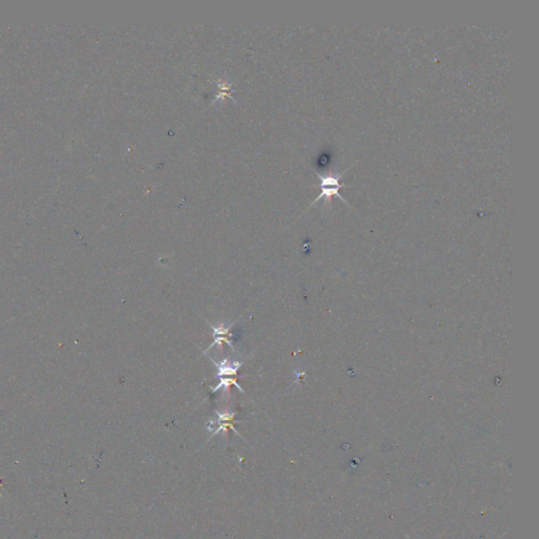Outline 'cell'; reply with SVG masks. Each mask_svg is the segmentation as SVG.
<instances>
[{
	"mask_svg": "<svg viewBox=\"0 0 539 539\" xmlns=\"http://www.w3.org/2000/svg\"><path fill=\"white\" fill-rule=\"evenodd\" d=\"M216 83H217V87H218V90H217V95L216 97L214 98V100L212 103H216L218 102V100H224L226 99V98H230V99H232L233 101H235L234 97H233V85L231 82L227 81L226 79H217L216 80Z\"/></svg>",
	"mask_w": 539,
	"mask_h": 539,
	"instance_id": "cell-3",
	"label": "cell"
},
{
	"mask_svg": "<svg viewBox=\"0 0 539 539\" xmlns=\"http://www.w3.org/2000/svg\"><path fill=\"white\" fill-rule=\"evenodd\" d=\"M345 172H341L338 174H328V175H321V174L317 173L318 177H319L320 179L319 187L321 189V192L319 195H318L317 198L312 202V204H311V207H312L313 204H315L319 199L323 198V197L326 199H330L333 196H337L340 199H343L345 202H347L344 197L339 194V190L345 186L340 184V179L341 177H343Z\"/></svg>",
	"mask_w": 539,
	"mask_h": 539,
	"instance_id": "cell-1",
	"label": "cell"
},
{
	"mask_svg": "<svg viewBox=\"0 0 539 539\" xmlns=\"http://www.w3.org/2000/svg\"><path fill=\"white\" fill-rule=\"evenodd\" d=\"M231 385L237 386L238 390H240L241 393H245V390L241 388L240 384L237 383V378H226V377H222V378H220L219 383H218L216 386H214V388H212L211 391H212V393H215V392H217L218 390H220L222 388H223V389L225 390V392H226L227 395H229V394H230V386H231Z\"/></svg>",
	"mask_w": 539,
	"mask_h": 539,
	"instance_id": "cell-4",
	"label": "cell"
},
{
	"mask_svg": "<svg viewBox=\"0 0 539 539\" xmlns=\"http://www.w3.org/2000/svg\"><path fill=\"white\" fill-rule=\"evenodd\" d=\"M210 360L217 368V376L219 378L230 375H236L238 369L242 366L241 361H231L229 358H224L220 363L215 361L212 357H210Z\"/></svg>",
	"mask_w": 539,
	"mask_h": 539,
	"instance_id": "cell-2",
	"label": "cell"
}]
</instances>
